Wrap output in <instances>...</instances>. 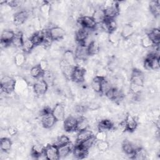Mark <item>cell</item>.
<instances>
[{"label": "cell", "instance_id": "obj_10", "mask_svg": "<svg viewBox=\"0 0 160 160\" xmlns=\"http://www.w3.org/2000/svg\"><path fill=\"white\" fill-rule=\"evenodd\" d=\"M29 16V12L27 10H21L16 12L14 16V24L15 26H20L23 24L28 19Z\"/></svg>", "mask_w": 160, "mask_h": 160}, {"label": "cell", "instance_id": "obj_26", "mask_svg": "<svg viewBox=\"0 0 160 160\" xmlns=\"http://www.w3.org/2000/svg\"><path fill=\"white\" fill-rule=\"evenodd\" d=\"M104 78L96 76L91 81V86L92 90H94L96 92H101V84L102 81L104 79Z\"/></svg>", "mask_w": 160, "mask_h": 160}, {"label": "cell", "instance_id": "obj_40", "mask_svg": "<svg viewBox=\"0 0 160 160\" xmlns=\"http://www.w3.org/2000/svg\"><path fill=\"white\" fill-rule=\"evenodd\" d=\"M70 142V139L69 138L65 135H61L60 136H59L58 138H57L56 140L55 141L54 145H56V146H60L62 145H64L66 144H68Z\"/></svg>", "mask_w": 160, "mask_h": 160}, {"label": "cell", "instance_id": "obj_8", "mask_svg": "<svg viewBox=\"0 0 160 160\" xmlns=\"http://www.w3.org/2000/svg\"><path fill=\"white\" fill-rule=\"evenodd\" d=\"M49 34L52 41L62 39L65 36V31L59 26H53L48 30Z\"/></svg>", "mask_w": 160, "mask_h": 160}, {"label": "cell", "instance_id": "obj_42", "mask_svg": "<svg viewBox=\"0 0 160 160\" xmlns=\"http://www.w3.org/2000/svg\"><path fill=\"white\" fill-rule=\"evenodd\" d=\"M108 39L112 44L117 45L119 41V36L118 33H116L115 31H113L109 33Z\"/></svg>", "mask_w": 160, "mask_h": 160}, {"label": "cell", "instance_id": "obj_18", "mask_svg": "<svg viewBox=\"0 0 160 160\" xmlns=\"http://www.w3.org/2000/svg\"><path fill=\"white\" fill-rule=\"evenodd\" d=\"M92 18L96 24L102 22L106 19V16L103 8H99L94 9L92 13Z\"/></svg>", "mask_w": 160, "mask_h": 160}, {"label": "cell", "instance_id": "obj_2", "mask_svg": "<svg viewBox=\"0 0 160 160\" xmlns=\"http://www.w3.org/2000/svg\"><path fill=\"white\" fill-rule=\"evenodd\" d=\"M86 70L79 66H76L74 68L71 74V79L76 83H81L85 80Z\"/></svg>", "mask_w": 160, "mask_h": 160}, {"label": "cell", "instance_id": "obj_3", "mask_svg": "<svg viewBox=\"0 0 160 160\" xmlns=\"http://www.w3.org/2000/svg\"><path fill=\"white\" fill-rule=\"evenodd\" d=\"M34 82V84L32 85L33 86V91L35 94L38 96H42L46 94V92L48 91V85L47 83L41 78L37 79Z\"/></svg>", "mask_w": 160, "mask_h": 160}, {"label": "cell", "instance_id": "obj_12", "mask_svg": "<svg viewBox=\"0 0 160 160\" xmlns=\"http://www.w3.org/2000/svg\"><path fill=\"white\" fill-rule=\"evenodd\" d=\"M126 131H128L129 132L134 131L138 128V121L135 119V118L128 114L125 117V119L124 120Z\"/></svg>", "mask_w": 160, "mask_h": 160}, {"label": "cell", "instance_id": "obj_46", "mask_svg": "<svg viewBox=\"0 0 160 160\" xmlns=\"http://www.w3.org/2000/svg\"><path fill=\"white\" fill-rule=\"evenodd\" d=\"M7 5H8L10 8H17L22 4V2L20 1H6Z\"/></svg>", "mask_w": 160, "mask_h": 160}, {"label": "cell", "instance_id": "obj_38", "mask_svg": "<svg viewBox=\"0 0 160 160\" xmlns=\"http://www.w3.org/2000/svg\"><path fill=\"white\" fill-rule=\"evenodd\" d=\"M149 10L154 16H159L160 13V2L152 1L149 3Z\"/></svg>", "mask_w": 160, "mask_h": 160}, {"label": "cell", "instance_id": "obj_1", "mask_svg": "<svg viewBox=\"0 0 160 160\" xmlns=\"http://www.w3.org/2000/svg\"><path fill=\"white\" fill-rule=\"evenodd\" d=\"M16 80L9 76H4L1 80V92L9 94L15 90Z\"/></svg>", "mask_w": 160, "mask_h": 160}, {"label": "cell", "instance_id": "obj_43", "mask_svg": "<svg viewBox=\"0 0 160 160\" xmlns=\"http://www.w3.org/2000/svg\"><path fill=\"white\" fill-rule=\"evenodd\" d=\"M141 46L144 48H146V49H148V48H149L152 46H154L152 41L151 40V39L148 37V35H146V36L143 37L141 40Z\"/></svg>", "mask_w": 160, "mask_h": 160}, {"label": "cell", "instance_id": "obj_13", "mask_svg": "<svg viewBox=\"0 0 160 160\" xmlns=\"http://www.w3.org/2000/svg\"><path fill=\"white\" fill-rule=\"evenodd\" d=\"M77 122H78V118L72 116H68L67 118L65 119L64 121V123H63L64 129L66 132H69L76 131Z\"/></svg>", "mask_w": 160, "mask_h": 160}, {"label": "cell", "instance_id": "obj_17", "mask_svg": "<svg viewBox=\"0 0 160 160\" xmlns=\"http://www.w3.org/2000/svg\"><path fill=\"white\" fill-rule=\"evenodd\" d=\"M60 69L62 72V74L64 75V76L66 78H70L71 76L72 72L73 71V69L74 67L72 66L69 64H68L66 61L64 59H62L60 61Z\"/></svg>", "mask_w": 160, "mask_h": 160}, {"label": "cell", "instance_id": "obj_5", "mask_svg": "<svg viewBox=\"0 0 160 160\" xmlns=\"http://www.w3.org/2000/svg\"><path fill=\"white\" fill-rule=\"evenodd\" d=\"M44 154L46 159L56 160L59 159L58 152V146L54 144H48L44 148Z\"/></svg>", "mask_w": 160, "mask_h": 160}, {"label": "cell", "instance_id": "obj_48", "mask_svg": "<svg viewBox=\"0 0 160 160\" xmlns=\"http://www.w3.org/2000/svg\"><path fill=\"white\" fill-rule=\"evenodd\" d=\"M8 133L11 136H15L18 133V129L16 127H15L14 126H10L8 129Z\"/></svg>", "mask_w": 160, "mask_h": 160}, {"label": "cell", "instance_id": "obj_4", "mask_svg": "<svg viewBox=\"0 0 160 160\" xmlns=\"http://www.w3.org/2000/svg\"><path fill=\"white\" fill-rule=\"evenodd\" d=\"M78 22L82 28L88 29H94L96 26V22L92 16H82L78 19Z\"/></svg>", "mask_w": 160, "mask_h": 160}, {"label": "cell", "instance_id": "obj_36", "mask_svg": "<svg viewBox=\"0 0 160 160\" xmlns=\"http://www.w3.org/2000/svg\"><path fill=\"white\" fill-rule=\"evenodd\" d=\"M14 64L17 67H22L25 65L26 58L24 52H18L14 56Z\"/></svg>", "mask_w": 160, "mask_h": 160}, {"label": "cell", "instance_id": "obj_31", "mask_svg": "<svg viewBox=\"0 0 160 160\" xmlns=\"http://www.w3.org/2000/svg\"><path fill=\"white\" fill-rule=\"evenodd\" d=\"M42 78L47 83L48 86L54 85V81H55V77H54L52 72L50 70L48 69V70L44 71Z\"/></svg>", "mask_w": 160, "mask_h": 160}, {"label": "cell", "instance_id": "obj_33", "mask_svg": "<svg viewBox=\"0 0 160 160\" xmlns=\"http://www.w3.org/2000/svg\"><path fill=\"white\" fill-rule=\"evenodd\" d=\"M121 149L122 151L127 155H132L135 149L131 143V142L125 140L121 144Z\"/></svg>", "mask_w": 160, "mask_h": 160}, {"label": "cell", "instance_id": "obj_21", "mask_svg": "<svg viewBox=\"0 0 160 160\" xmlns=\"http://www.w3.org/2000/svg\"><path fill=\"white\" fill-rule=\"evenodd\" d=\"M22 40H23V42L21 47L22 49L24 52H26V53L30 52L35 46L32 41L31 40V38L27 37L26 35L24 38V36H23V34H22Z\"/></svg>", "mask_w": 160, "mask_h": 160}, {"label": "cell", "instance_id": "obj_27", "mask_svg": "<svg viewBox=\"0 0 160 160\" xmlns=\"http://www.w3.org/2000/svg\"><path fill=\"white\" fill-rule=\"evenodd\" d=\"M90 126L89 121L83 117L81 116L79 118H78V122H77V125H76V131H80L86 129H88Z\"/></svg>", "mask_w": 160, "mask_h": 160}, {"label": "cell", "instance_id": "obj_24", "mask_svg": "<svg viewBox=\"0 0 160 160\" xmlns=\"http://www.w3.org/2000/svg\"><path fill=\"white\" fill-rule=\"evenodd\" d=\"M114 127V123L112 121L108 119H104L101 120L99 123L98 124V131H108V130H111Z\"/></svg>", "mask_w": 160, "mask_h": 160}, {"label": "cell", "instance_id": "obj_32", "mask_svg": "<svg viewBox=\"0 0 160 160\" xmlns=\"http://www.w3.org/2000/svg\"><path fill=\"white\" fill-rule=\"evenodd\" d=\"M39 12L40 14L43 18H46V17H48L50 12H51V5L48 3L47 1H44L42 4L39 6Z\"/></svg>", "mask_w": 160, "mask_h": 160}, {"label": "cell", "instance_id": "obj_35", "mask_svg": "<svg viewBox=\"0 0 160 160\" xmlns=\"http://www.w3.org/2000/svg\"><path fill=\"white\" fill-rule=\"evenodd\" d=\"M44 36V31H39L36 32L31 38L35 46L41 45Z\"/></svg>", "mask_w": 160, "mask_h": 160}, {"label": "cell", "instance_id": "obj_39", "mask_svg": "<svg viewBox=\"0 0 160 160\" xmlns=\"http://www.w3.org/2000/svg\"><path fill=\"white\" fill-rule=\"evenodd\" d=\"M132 156V158H134V159L141 160V159H144L146 158V157L148 156V153L144 149H143L142 148H139L134 151V152Z\"/></svg>", "mask_w": 160, "mask_h": 160}, {"label": "cell", "instance_id": "obj_29", "mask_svg": "<svg viewBox=\"0 0 160 160\" xmlns=\"http://www.w3.org/2000/svg\"><path fill=\"white\" fill-rule=\"evenodd\" d=\"M12 146V142L9 138L7 137L1 138V142H0V148L2 151L8 152L11 149Z\"/></svg>", "mask_w": 160, "mask_h": 160}, {"label": "cell", "instance_id": "obj_37", "mask_svg": "<svg viewBox=\"0 0 160 160\" xmlns=\"http://www.w3.org/2000/svg\"><path fill=\"white\" fill-rule=\"evenodd\" d=\"M96 139L95 138L94 135H93L91 137L89 138L88 139L84 140V141L78 144H79L83 148L89 151V149H90L94 145V144L96 143Z\"/></svg>", "mask_w": 160, "mask_h": 160}, {"label": "cell", "instance_id": "obj_11", "mask_svg": "<svg viewBox=\"0 0 160 160\" xmlns=\"http://www.w3.org/2000/svg\"><path fill=\"white\" fill-rule=\"evenodd\" d=\"M52 114L57 121H62L65 118V109L62 104H56L52 109Z\"/></svg>", "mask_w": 160, "mask_h": 160}, {"label": "cell", "instance_id": "obj_22", "mask_svg": "<svg viewBox=\"0 0 160 160\" xmlns=\"http://www.w3.org/2000/svg\"><path fill=\"white\" fill-rule=\"evenodd\" d=\"M66 61L68 64L71 65L73 67L76 66V59L74 55V53L70 50H66L63 54V59Z\"/></svg>", "mask_w": 160, "mask_h": 160}, {"label": "cell", "instance_id": "obj_44", "mask_svg": "<svg viewBox=\"0 0 160 160\" xmlns=\"http://www.w3.org/2000/svg\"><path fill=\"white\" fill-rule=\"evenodd\" d=\"M96 141H106L108 138V134L106 131H101L99 130L96 134L94 135Z\"/></svg>", "mask_w": 160, "mask_h": 160}, {"label": "cell", "instance_id": "obj_47", "mask_svg": "<svg viewBox=\"0 0 160 160\" xmlns=\"http://www.w3.org/2000/svg\"><path fill=\"white\" fill-rule=\"evenodd\" d=\"M39 66H40V68H41V69L43 71H45L46 70L48 69V66H49V64H48V61L46 60V59H42L39 61Z\"/></svg>", "mask_w": 160, "mask_h": 160}, {"label": "cell", "instance_id": "obj_15", "mask_svg": "<svg viewBox=\"0 0 160 160\" xmlns=\"http://www.w3.org/2000/svg\"><path fill=\"white\" fill-rule=\"evenodd\" d=\"M103 9L104 11L106 19H114L115 17L119 14V6L117 2H115L111 7Z\"/></svg>", "mask_w": 160, "mask_h": 160}, {"label": "cell", "instance_id": "obj_6", "mask_svg": "<svg viewBox=\"0 0 160 160\" xmlns=\"http://www.w3.org/2000/svg\"><path fill=\"white\" fill-rule=\"evenodd\" d=\"M15 32L11 29H4L2 31L1 35V45L4 44L6 48L11 44V42L15 36Z\"/></svg>", "mask_w": 160, "mask_h": 160}, {"label": "cell", "instance_id": "obj_41", "mask_svg": "<svg viewBox=\"0 0 160 160\" xmlns=\"http://www.w3.org/2000/svg\"><path fill=\"white\" fill-rule=\"evenodd\" d=\"M96 148L99 151L104 152L109 149V144L107 140L106 141H98V142L97 143Z\"/></svg>", "mask_w": 160, "mask_h": 160}, {"label": "cell", "instance_id": "obj_25", "mask_svg": "<svg viewBox=\"0 0 160 160\" xmlns=\"http://www.w3.org/2000/svg\"><path fill=\"white\" fill-rule=\"evenodd\" d=\"M73 154L76 158L82 159L88 154V150L83 148L79 144H77L73 148Z\"/></svg>", "mask_w": 160, "mask_h": 160}, {"label": "cell", "instance_id": "obj_19", "mask_svg": "<svg viewBox=\"0 0 160 160\" xmlns=\"http://www.w3.org/2000/svg\"><path fill=\"white\" fill-rule=\"evenodd\" d=\"M88 29L81 28L79 29L75 34V39L78 42L79 44H82L83 41L87 38L89 34Z\"/></svg>", "mask_w": 160, "mask_h": 160}, {"label": "cell", "instance_id": "obj_23", "mask_svg": "<svg viewBox=\"0 0 160 160\" xmlns=\"http://www.w3.org/2000/svg\"><path fill=\"white\" fill-rule=\"evenodd\" d=\"M93 132L91 130L88 129L80 131L78 132L77 136H76V141L78 143L84 141V140L88 139L89 138L93 136Z\"/></svg>", "mask_w": 160, "mask_h": 160}, {"label": "cell", "instance_id": "obj_16", "mask_svg": "<svg viewBox=\"0 0 160 160\" xmlns=\"http://www.w3.org/2000/svg\"><path fill=\"white\" fill-rule=\"evenodd\" d=\"M135 31L136 28L133 25L131 24H126L122 27L120 36L124 39L127 40L134 35Z\"/></svg>", "mask_w": 160, "mask_h": 160}, {"label": "cell", "instance_id": "obj_28", "mask_svg": "<svg viewBox=\"0 0 160 160\" xmlns=\"http://www.w3.org/2000/svg\"><path fill=\"white\" fill-rule=\"evenodd\" d=\"M147 35L151 39V40L152 41L154 46L159 45V39H160V33L158 28H153L152 30L149 31V32Z\"/></svg>", "mask_w": 160, "mask_h": 160}, {"label": "cell", "instance_id": "obj_20", "mask_svg": "<svg viewBox=\"0 0 160 160\" xmlns=\"http://www.w3.org/2000/svg\"><path fill=\"white\" fill-rule=\"evenodd\" d=\"M72 151V146L71 143L62 145L58 147V152L59 158H66L71 153Z\"/></svg>", "mask_w": 160, "mask_h": 160}, {"label": "cell", "instance_id": "obj_14", "mask_svg": "<svg viewBox=\"0 0 160 160\" xmlns=\"http://www.w3.org/2000/svg\"><path fill=\"white\" fill-rule=\"evenodd\" d=\"M74 55L76 56V59L82 60L84 61L89 56L88 54L87 47L81 44H79V45L76 48Z\"/></svg>", "mask_w": 160, "mask_h": 160}, {"label": "cell", "instance_id": "obj_30", "mask_svg": "<svg viewBox=\"0 0 160 160\" xmlns=\"http://www.w3.org/2000/svg\"><path fill=\"white\" fill-rule=\"evenodd\" d=\"M88 54L89 56L97 54L100 51V44L98 41L93 40L87 47Z\"/></svg>", "mask_w": 160, "mask_h": 160}, {"label": "cell", "instance_id": "obj_34", "mask_svg": "<svg viewBox=\"0 0 160 160\" xmlns=\"http://www.w3.org/2000/svg\"><path fill=\"white\" fill-rule=\"evenodd\" d=\"M43 72L44 71L41 69L39 64L34 65L30 68L29 70V74L34 79H39L40 78H42Z\"/></svg>", "mask_w": 160, "mask_h": 160}, {"label": "cell", "instance_id": "obj_7", "mask_svg": "<svg viewBox=\"0 0 160 160\" xmlns=\"http://www.w3.org/2000/svg\"><path fill=\"white\" fill-rule=\"evenodd\" d=\"M131 83L144 87V78L142 72L140 70L136 69L132 70L131 76Z\"/></svg>", "mask_w": 160, "mask_h": 160}, {"label": "cell", "instance_id": "obj_45", "mask_svg": "<svg viewBox=\"0 0 160 160\" xmlns=\"http://www.w3.org/2000/svg\"><path fill=\"white\" fill-rule=\"evenodd\" d=\"M112 88L111 83L109 81H108V80H106L105 79V78H104V79L102 81V84H101V93L102 94H106V92Z\"/></svg>", "mask_w": 160, "mask_h": 160}, {"label": "cell", "instance_id": "obj_9", "mask_svg": "<svg viewBox=\"0 0 160 160\" xmlns=\"http://www.w3.org/2000/svg\"><path fill=\"white\" fill-rule=\"evenodd\" d=\"M56 121H57L52 115V112L42 115L41 124L45 129H50L52 128L56 124Z\"/></svg>", "mask_w": 160, "mask_h": 160}]
</instances>
